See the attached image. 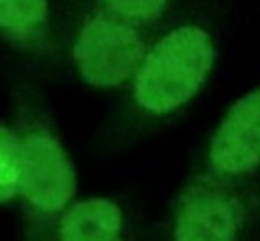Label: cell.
<instances>
[{"instance_id":"ba28073f","label":"cell","mask_w":260,"mask_h":241,"mask_svg":"<svg viewBox=\"0 0 260 241\" xmlns=\"http://www.w3.org/2000/svg\"><path fill=\"white\" fill-rule=\"evenodd\" d=\"M98 10L142 28L154 24L165 14L171 0H98Z\"/></svg>"},{"instance_id":"5b68a950","label":"cell","mask_w":260,"mask_h":241,"mask_svg":"<svg viewBox=\"0 0 260 241\" xmlns=\"http://www.w3.org/2000/svg\"><path fill=\"white\" fill-rule=\"evenodd\" d=\"M260 170V87L232 103L211 136L205 172L225 182H246Z\"/></svg>"},{"instance_id":"277c9868","label":"cell","mask_w":260,"mask_h":241,"mask_svg":"<svg viewBox=\"0 0 260 241\" xmlns=\"http://www.w3.org/2000/svg\"><path fill=\"white\" fill-rule=\"evenodd\" d=\"M18 134V196L37 219H57L73 203L77 176L59 138L45 126L32 124Z\"/></svg>"},{"instance_id":"6da1fadb","label":"cell","mask_w":260,"mask_h":241,"mask_svg":"<svg viewBox=\"0 0 260 241\" xmlns=\"http://www.w3.org/2000/svg\"><path fill=\"white\" fill-rule=\"evenodd\" d=\"M215 61L211 34L197 24H183L150 45L132 77L134 103L150 115L183 107L207 81Z\"/></svg>"},{"instance_id":"7a4b0ae2","label":"cell","mask_w":260,"mask_h":241,"mask_svg":"<svg viewBox=\"0 0 260 241\" xmlns=\"http://www.w3.org/2000/svg\"><path fill=\"white\" fill-rule=\"evenodd\" d=\"M254 213L246 182H225L199 172L179 194L171 241H238Z\"/></svg>"},{"instance_id":"3957f363","label":"cell","mask_w":260,"mask_h":241,"mask_svg":"<svg viewBox=\"0 0 260 241\" xmlns=\"http://www.w3.org/2000/svg\"><path fill=\"white\" fill-rule=\"evenodd\" d=\"M146 49L142 28L95 10L77 28L71 57L85 83L118 89L132 83Z\"/></svg>"},{"instance_id":"8992f818","label":"cell","mask_w":260,"mask_h":241,"mask_svg":"<svg viewBox=\"0 0 260 241\" xmlns=\"http://www.w3.org/2000/svg\"><path fill=\"white\" fill-rule=\"evenodd\" d=\"M55 221L57 241H124L122 211L104 196L73 200Z\"/></svg>"},{"instance_id":"9c48e42d","label":"cell","mask_w":260,"mask_h":241,"mask_svg":"<svg viewBox=\"0 0 260 241\" xmlns=\"http://www.w3.org/2000/svg\"><path fill=\"white\" fill-rule=\"evenodd\" d=\"M18 134L0 124V203H8L18 196Z\"/></svg>"},{"instance_id":"52a82bcc","label":"cell","mask_w":260,"mask_h":241,"mask_svg":"<svg viewBox=\"0 0 260 241\" xmlns=\"http://www.w3.org/2000/svg\"><path fill=\"white\" fill-rule=\"evenodd\" d=\"M47 0H0V34L12 43L35 45L49 32Z\"/></svg>"}]
</instances>
